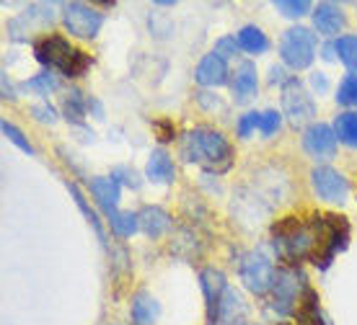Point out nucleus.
Segmentation results:
<instances>
[{
	"mask_svg": "<svg viewBox=\"0 0 357 325\" xmlns=\"http://www.w3.org/2000/svg\"><path fill=\"white\" fill-rule=\"evenodd\" d=\"M29 88H36L39 93H50V90L57 88V80H54L50 72H42L39 78H34L31 83H29Z\"/></svg>",
	"mask_w": 357,
	"mask_h": 325,
	"instance_id": "obj_30",
	"label": "nucleus"
},
{
	"mask_svg": "<svg viewBox=\"0 0 357 325\" xmlns=\"http://www.w3.org/2000/svg\"><path fill=\"white\" fill-rule=\"evenodd\" d=\"M280 122H282V119H280V114H277V111H264V114H261V122H259L261 134H264V137L275 134L277 127H280Z\"/></svg>",
	"mask_w": 357,
	"mask_h": 325,
	"instance_id": "obj_28",
	"label": "nucleus"
},
{
	"mask_svg": "<svg viewBox=\"0 0 357 325\" xmlns=\"http://www.w3.org/2000/svg\"><path fill=\"white\" fill-rule=\"evenodd\" d=\"M195 78L199 86H223L225 80H228V65H225V60L218 52H210L197 65Z\"/></svg>",
	"mask_w": 357,
	"mask_h": 325,
	"instance_id": "obj_12",
	"label": "nucleus"
},
{
	"mask_svg": "<svg viewBox=\"0 0 357 325\" xmlns=\"http://www.w3.org/2000/svg\"><path fill=\"white\" fill-rule=\"evenodd\" d=\"M257 88H259V78H257L254 62H241L238 70H236V78H233L236 101H238V104H246L251 96H257Z\"/></svg>",
	"mask_w": 357,
	"mask_h": 325,
	"instance_id": "obj_14",
	"label": "nucleus"
},
{
	"mask_svg": "<svg viewBox=\"0 0 357 325\" xmlns=\"http://www.w3.org/2000/svg\"><path fill=\"white\" fill-rule=\"evenodd\" d=\"M233 45H236V42H233V39H223V42H220V45H218V49H215V52L220 54V57H231V52H233Z\"/></svg>",
	"mask_w": 357,
	"mask_h": 325,
	"instance_id": "obj_32",
	"label": "nucleus"
},
{
	"mask_svg": "<svg viewBox=\"0 0 357 325\" xmlns=\"http://www.w3.org/2000/svg\"><path fill=\"white\" fill-rule=\"evenodd\" d=\"M236 39H238V47H241V49H246V52H251V54H259L269 47L264 31H261V29H257V26H243Z\"/></svg>",
	"mask_w": 357,
	"mask_h": 325,
	"instance_id": "obj_19",
	"label": "nucleus"
},
{
	"mask_svg": "<svg viewBox=\"0 0 357 325\" xmlns=\"http://www.w3.org/2000/svg\"><path fill=\"white\" fill-rule=\"evenodd\" d=\"M158 320V302L140 292L137 297L132 299V323L135 325H155Z\"/></svg>",
	"mask_w": 357,
	"mask_h": 325,
	"instance_id": "obj_18",
	"label": "nucleus"
},
{
	"mask_svg": "<svg viewBox=\"0 0 357 325\" xmlns=\"http://www.w3.org/2000/svg\"><path fill=\"white\" fill-rule=\"evenodd\" d=\"M311 83H313V88H319V90H326V86H329V83H326V78H324L321 72H316V75L311 78Z\"/></svg>",
	"mask_w": 357,
	"mask_h": 325,
	"instance_id": "obj_33",
	"label": "nucleus"
},
{
	"mask_svg": "<svg viewBox=\"0 0 357 325\" xmlns=\"http://www.w3.org/2000/svg\"><path fill=\"white\" fill-rule=\"evenodd\" d=\"M259 122H261V114H246V116H241V122H238V137H249L257 127H259Z\"/></svg>",
	"mask_w": 357,
	"mask_h": 325,
	"instance_id": "obj_29",
	"label": "nucleus"
},
{
	"mask_svg": "<svg viewBox=\"0 0 357 325\" xmlns=\"http://www.w3.org/2000/svg\"><path fill=\"white\" fill-rule=\"evenodd\" d=\"M277 10H282L287 18H301L308 13V3L305 0H277Z\"/></svg>",
	"mask_w": 357,
	"mask_h": 325,
	"instance_id": "obj_26",
	"label": "nucleus"
},
{
	"mask_svg": "<svg viewBox=\"0 0 357 325\" xmlns=\"http://www.w3.org/2000/svg\"><path fill=\"white\" fill-rule=\"evenodd\" d=\"M282 109H285V116L293 124H303L316 114L311 93L298 80H287L285 83V88H282Z\"/></svg>",
	"mask_w": 357,
	"mask_h": 325,
	"instance_id": "obj_8",
	"label": "nucleus"
},
{
	"mask_svg": "<svg viewBox=\"0 0 357 325\" xmlns=\"http://www.w3.org/2000/svg\"><path fill=\"white\" fill-rule=\"evenodd\" d=\"M65 116H68V122H75V124H81L83 122V116H86V101H83L81 96V90H70L68 96H65Z\"/></svg>",
	"mask_w": 357,
	"mask_h": 325,
	"instance_id": "obj_22",
	"label": "nucleus"
},
{
	"mask_svg": "<svg viewBox=\"0 0 357 325\" xmlns=\"http://www.w3.org/2000/svg\"><path fill=\"white\" fill-rule=\"evenodd\" d=\"M334 52H337V47H324V60H334Z\"/></svg>",
	"mask_w": 357,
	"mask_h": 325,
	"instance_id": "obj_34",
	"label": "nucleus"
},
{
	"mask_svg": "<svg viewBox=\"0 0 357 325\" xmlns=\"http://www.w3.org/2000/svg\"><path fill=\"white\" fill-rule=\"evenodd\" d=\"M311 184H313V191L319 193L324 202L344 204V199H347V191H349L347 178L342 176L340 171H334V168H313Z\"/></svg>",
	"mask_w": 357,
	"mask_h": 325,
	"instance_id": "obj_9",
	"label": "nucleus"
},
{
	"mask_svg": "<svg viewBox=\"0 0 357 325\" xmlns=\"http://www.w3.org/2000/svg\"><path fill=\"white\" fill-rule=\"evenodd\" d=\"M145 173H148V178H151V181H158V184H171V181H174V160L169 158V152H163V150H155V152H151Z\"/></svg>",
	"mask_w": 357,
	"mask_h": 325,
	"instance_id": "obj_17",
	"label": "nucleus"
},
{
	"mask_svg": "<svg viewBox=\"0 0 357 325\" xmlns=\"http://www.w3.org/2000/svg\"><path fill=\"white\" fill-rule=\"evenodd\" d=\"M3 134H6V137L13 142V145H18V148L24 150V152H34V148H31L26 137L21 134V129H16V127H13L10 122H3Z\"/></svg>",
	"mask_w": 357,
	"mask_h": 325,
	"instance_id": "obj_27",
	"label": "nucleus"
},
{
	"mask_svg": "<svg viewBox=\"0 0 357 325\" xmlns=\"http://www.w3.org/2000/svg\"><path fill=\"white\" fill-rule=\"evenodd\" d=\"M109 222H112V230H114L116 235H122V237H130L135 230L140 228L137 214H132V212H114V214L109 217Z\"/></svg>",
	"mask_w": 357,
	"mask_h": 325,
	"instance_id": "obj_21",
	"label": "nucleus"
},
{
	"mask_svg": "<svg viewBox=\"0 0 357 325\" xmlns=\"http://www.w3.org/2000/svg\"><path fill=\"white\" fill-rule=\"evenodd\" d=\"M280 54H282L285 65H290L295 70H303V68H308L313 62V57H316V34H313L311 29H303V26L290 29L282 36Z\"/></svg>",
	"mask_w": 357,
	"mask_h": 325,
	"instance_id": "obj_5",
	"label": "nucleus"
},
{
	"mask_svg": "<svg viewBox=\"0 0 357 325\" xmlns=\"http://www.w3.org/2000/svg\"><path fill=\"white\" fill-rule=\"evenodd\" d=\"M337 101L342 106H357V75H347L337 90Z\"/></svg>",
	"mask_w": 357,
	"mask_h": 325,
	"instance_id": "obj_24",
	"label": "nucleus"
},
{
	"mask_svg": "<svg viewBox=\"0 0 357 325\" xmlns=\"http://www.w3.org/2000/svg\"><path fill=\"white\" fill-rule=\"evenodd\" d=\"M34 54L42 65L65 72L68 78H78V75H83L91 65L89 57H86L81 49L70 47V42L63 39V36H45V39H39V42L34 45Z\"/></svg>",
	"mask_w": 357,
	"mask_h": 325,
	"instance_id": "obj_3",
	"label": "nucleus"
},
{
	"mask_svg": "<svg viewBox=\"0 0 357 325\" xmlns=\"http://www.w3.org/2000/svg\"><path fill=\"white\" fill-rule=\"evenodd\" d=\"M34 114L39 122H50V124L54 122V111L50 109V106H34Z\"/></svg>",
	"mask_w": 357,
	"mask_h": 325,
	"instance_id": "obj_31",
	"label": "nucleus"
},
{
	"mask_svg": "<svg viewBox=\"0 0 357 325\" xmlns=\"http://www.w3.org/2000/svg\"><path fill=\"white\" fill-rule=\"evenodd\" d=\"M275 266L261 251H251L241 264V279L254 294H267L275 287Z\"/></svg>",
	"mask_w": 357,
	"mask_h": 325,
	"instance_id": "obj_6",
	"label": "nucleus"
},
{
	"mask_svg": "<svg viewBox=\"0 0 357 325\" xmlns=\"http://www.w3.org/2000/svg\"><path fill=\"white\" fill-rule=\"evenodd\" d=\"M308 292L303 274L293 271V269H280L275 274V287H272V308L280 315H290L298 310L303 294Z\"/></svg>",
	"mask_w": 357,
	"mask_h": 325,
	"instance_id": "obj_4",
	"label": "nucleus"
},
{
	"mask_svg": "<svg viewBox=\"0 0 357 325\" xmlns=\"http://www.w3.org/2000/svg\"><path fill=\"white\" fill-rule=\"evenodd\" d=\"M334 47H337V54H340V60L344 62L347 68L357 70V36H342V39Z\"/></svg>",
	"mask_w": 357,
	"mask_h": 325,
	"instance_id": "obj_23",
	"label": "nucleus"
},
{
	"mask_svg": "<svg viewBox=\"0 0 357 325\" xmlns=\"http://www.w3.org/2000/svg\"><path fill=\"white\" fill-rule=\"evenodd\" d=\"M91 191L96 193L98 204L107 209V214L112 217L114 214V207L119 202V181L114 176L112 178H93L91 181Z\"/></svg>",
	"mask_w": 357,
	"mask_h": 325,
	"instance_id": "obj_16",
	"label": "nucleus"
},
{
	"mask_svg": "<svg viewBox=\"0 0 357 325\" xmlns=\"http://www.w3.org/2000/svg\"><path fill=\"white\" fill-rule=\"evenodd\" d=\"M137 222H140V230H143L148 237H158L169 230L171 217L161 207H145V209L137 214Z\"/></svg>",
	"mask_w": 357,
	"mask_h": 325,
	"instance_id": "obj_15",
	"label": "nucleus"
},
{
	"mask_svg": "<svg viewBox=\"0 0 357 325\" xmlns=\"http://www.w3.org/2000/svg\"><path fill=\"white\" fill-rule=\"evenodd\" d=\"M313 24L319 29V34H340L344 29V10L337 3H319L316 10H313Z\"/></svg>",
	"mask_w": 357,
	"mask_h": 325,
	"instance_id": "obj_13",
	"label": "nucleus"
},
{
	"mask_svg": "<svg viewBox=\"0 0 357 325\" xmlns=\"http://www.w3.org/2000/svg\"><path fill=\"white\" fill-rule=\"evenodd\" d=\"M70 193L75 196V202H78V207H81L83 214H86V217H89V222L93 225V230H96V235L101 237V240H104V230H101V225H98V220H96V212H93V209L89 207V204H86V199H83V193L78 191V186H75V184H70ZM104 243H107V240H104Z\"/></svg>",
	"mask_w": 357,
	"mask_h": 325,
	"instance_id": "obj_25",
	"label": "nucleus"
},
{
	"mask_svg": "<svg viewBox=\"0 0 357 325\" xmlns=\"http://www.w3.org/2000/svg\"><path fill=\"white\" fill-rule=\"evenodd\" d=\"M347 222L342 217H313L311 222H301L298 217H285L275 225V246L290 261L311 258L316 266L326 269L334 253L344 248Z\"/></svg>",
	"mask_w": 357,
	"mask_h": 325,
	"instance_id": "obj_1",
	"label": "nucleus"
},
{
	"mask_svg": "<svg viewBox=\"0 0 357 325\" xmlns=\"http://www.w3.org/2000/svg\"><path fill=\"white\" fill-rule=\"evenodd\" d=\"M303 150L316 160H331L337 152V132L329 124H311L303 132Z\"/></svg>",
	"mask_w": 357,
	"mask_h": 325,
	"instance_id": "obj_10",
	"label": "nucleus"
},
{
	"mask_svg": "<svg viewBox=\"0 0 357 325\" xmlns=\"http://www.w3.org/2000/svg\"><path fill=\"white\" fill-rule=\"evenodd\" d=\"M202 292H205V299H207V320L210 325H218L220 323V305H223V294L228 290V284H225V276L220 271H215V269H205L202 276Z\"/></svg>",
	"mask_w": 357,
	"mask_h": 325,
	"instance_id": "obj_11",
	"label": "nucleus"
},
{
	"mask_svg": "<svg viewBox=\"0 0 357 325\" xmlns=\"http://www.w3.org/2000/svg\"><path fill=\"white\" fill-rule=\"evenodd\" d=\"M334 132H337L340 142H344L349 148H357V111H347V114L337 116Z\"/></svg>",
	"mask_w": 357,
	"mask_h": 325,
	"instance_id": "obj_20",
	"label": "nucleus"
},
{
	"mask_svg": "<svg viewBox=\"0 0 357 325\" xmlns=\"http://www.w3.org/2000/svg\"><path fill=\"white\" fill-rule=\"evenodd\" d=\"M63 21L68 31L73 36H81V39H93L98 34V29L104 24V16L93 10L91 6L83 3H68L63 8Z\"/></svg>",
	"mask_w": 357,
	"mask_h": 325,
	"instance_id": "obj_7",
	"label": "nucleus"
},
{
	"mask_svg": "<svg viewBox=\"0 0 357 325\" xmlns=\"http://www.w3.org/2000/svg\"><path fill=\"white\" fill-rule=\"evenodd\" d=\"M181 155L189 163H197L207 171L220 173L231 166L233 150L223 134L215 132V129H192L181 137Z\"/></svg>",
	"mask_w": 357,
	"mask_h": 325,
	"instance_id": "obj_2",
	"label": "nucleus"
}]
</instances>
